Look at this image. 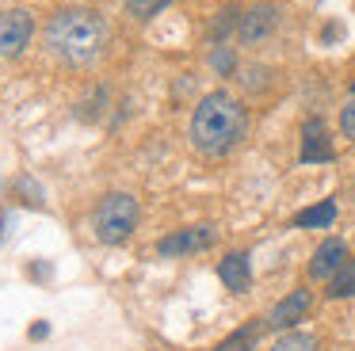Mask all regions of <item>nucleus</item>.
Wrapping results in <instances>:
<instances>
[{
    "instance_id": "a211bd4d",
    "label": "nucleus",
    "mask_w": 355,
    "mask_h": 351,
    "mask_svg": "<svg viewBox=\"0 0 355 351\" xmlns=\"http://www.w3.org/2000/svg\"><path fill=\"white\" fill-rule=\"evenodd\" d=\"M16 195H24V203H31V206H42V187L35 180H16Z\"/></svg>"
},
{
    "instance_id": "39448f33",
    "label": "nucleus",
    "mask_w": 355,
    "mask_h": 351,
    "mask_svg": "<svg viewBox=\"0 0 355 351\" xmlns=\"http://www.w3.org/2000/svg\"><path fill=\"white\" fill-rule=\"evenodd\" d=\"M275 27H279V8L275 4H256V8H248V12L241 15L237 38L245 46H256V42H263V38L275 35Z\"/></svg>"
},
{
    "instance_id": "f03ea898",
    "label": "nucleus",
    "mask_w": 355,
    "mask_h": 351,
    "mask_svg": "<svg viewBox=\"0 0 355 351\" xmlns=\"http://www.w3.org/2000/svg\"><path fill=\"white\" fill-rule=\"evenodd\" d=\"M248 130V111L230 92H210L191 114V145L202 157H225L241 145Z\"/></svg>"
},
{
    "instance_id": "20e7f679",
    "label": "nucleus",
    "mask_w": 355,
    "mask_h": 351,
    "mask_svg": "<svg viewBox=\"0 0 355 351\" xmlns=\"http://www.w3.org/2000/svg\"><path fill=\"white\" fill-rule=\"evenodd\" d=\"M35 38V19L24 8H4L0 12V58H19Z\"/></svg>"
},
{
    "instance_id": "f257e3e1",
    "label": "nucleus",
    "mask_w": 355,
    "mask_h": 351,
    "mask_svg": "<svg viewBox=\"0 0 355 351\" xmlns=\"http://www.w3.org/2000/svg\"><path fill=\"white\" fill-rule=\"evenodd\" d=\"M46 50L62 65L88 69L107 50V23L92 8H62L46 23Z\"/></svg>"
},
{
    "instance_id": "f3484780",
    "label": "nucleus",
    "mask_w": 355,
    "mask_h": 351,
    "mask_svg": "<svg viewBox=\"0 0 355 351\" xmlns=\"http://www.w3.org/2000/svg\"><path fill=\"white\" fill-rule=\"evenodd\" d=\"M210 65H214V73L230 76V73H233V65H237V58H233L230 46H214V53H210Z\"/></svg>"
},
{
    "instance_id": "0eeeda50",
    "label": "nucleus",
    "mask_w": 355,
    "mask_h": 351,
    "mask_svg": "<svg viewBox=\"0 0 355 351\" xmlns=\"http://www.w3.org/2000/svg\"><path fill=\"white\" fill-rule=\"evenodd\" d=\"M344 259H347V244L340 241V237H329V241L313 252V259H309V279H332V275L344 267Z\"/></svg>"
},
{
    "instance_id": "f8f14e48",
    "label": "nucleus",
    "mask_w": 355,
    "mask_h": 351,
    "mask_svg": "<svg viewBox=\"0 0 355 351\" xmlns=\"http://www.w3.org/2000/svg\"><path fill=\"white\" fill-rule=\"evenodd\" d=\"M355 294V259L347 256L344 267L329 279V298H352Z\"/></svg>"
},
{
    "instance_id": "2eb2a0df",
    "label": "nucleus",
    "mask_w": 355,
    "mask_h": 351,
    "mask_svg": "<svg viewBox=\"0 0 355 351\" xmlns=\"http://www.w3.org/2000/svg\"><path fill=\"white\" fill-rule=\"evenodd\" d=\"M168 4H172V0H126V12H130L134 19L146 23V19H153V15H161Z\"/></svg>"
},
{
    "instance_id": "6e6552de",
    "label": "nucleus",
    "mask_w": 355,
    "mask_h": 351,
    "mask_svg": "<svg viewBox=\"0 0 355 351\" xmlns=\"http://www.w3.org/2000/svg\"><path fill=\"white\" fill-rule=\"evenodd\" d=\"M309 302H313V298H309V290H294V294H286L283 302L268 313V325L271 328H294L309 313Z\"/></svg>"
},
{
    "instance_id": "7ed1b4c3",
    "label": "nucleus",
    "mask_w": 355,
    "mask_h": 351,
    "mask_svg": "<svg viewBox=\"0 0 355 351\" xmlns=\"http://www.w3.org/2000/svg\"><path fill=\"white\" fill-rule=\"evenodd\" d=\"M92 225H96V241L123 244L134 233V225H138V203H134V195H123V191L103 195L92 214Z\"/></svg>"
},
{
    "instance_id": "6ab92c4d",
    "label": "nucleus",
    "mask_w": 355,
    "mask_h": 351,
    "mask_svg": "<svg viewBox=\"0 0 355 351\" xmlns=\"http://www.w3.org/2000/svg\"><path fill=\"white\" fill-rule=\"evenodd\" d=\"M340 130H344V137H352V142H355V99H352V103H344V111H340Z\"/></svg>"
},
{
    "instance_id": "4468645a",
    "label": "nucleus",
    "mask_w": 355,
    "mask_h": 351,
    "mask_svg": "<svg viewBox=\"0 0 355 351\" xmlns=\"http://www.w3.org/2000/svg\"><path fill=\"white\" fill-rule=\"evenodd\" d=\"M271 351H317V340L309 332H286L275 340V348Z\"/></svg>"
},
{
    "instance_id": "423d86ee",
    "label": "nucleus",
    "mask_w": 355,
    "mask_h": 351,
    "mask_svg": "<svg viewBox=\"0 0 355 351\" xmlns=\"http://www.w3.org/2000/svg\"><path fill=\"white\" fill-rule=\"evenodd\" d=\"M214 229L210 225H195V229H180V233H172V237H164L161 244H157V252L161 256H187V252H202V248H210L214 244Z\"/></svg>"
},
{
    "instance_id": "1a4fd4ad",
    "label": "nucleus",
    "mask_w": 355,
    "mask_h": 351,
    "mask_svg": "<svg viewBox=\"0 0 355 351\" xmlns=\"http://www.w3.org/2000/svg\"><path fill=\"white\" fill-rule=\"evenodd\" d=\"M302 160H306V164L332 160V145H329V134H324L321 119H309L306 130H302Z\"/></svg>"
},
{
    "instance_id": "ddd939ff",
    "label": "nucleus",
    "mask_w": 355,
    "mask_h": 351,
    "mask_svg": "<svg viewBox=\"0 0 355 351\" xmlns=\"http://www.w3.org/2000/svg\"><path fill=\"white\" fill-rule=\"evenodd\" d=\"M256 340H260V325H245V328H237L233 336H225L214 351H252Z\"/></svg>"
},
{
    "instance_id": "9b49d317",
    "label": "nucleus",
    "mask_w": 355,
    "mask_h": 351,
    "mask_svg": "<svg viewBox=\"0 0 355 351\" xmlns=\"http://www.w3.org/2000/svg\"><path fill=\"white\" fill-rule=\"evenodd\" d=\"M332 221H336V203L324 198V203H317V206H306V210L294 218V225L298 229H324V225H332Z\"/></svg>"
},
{
    "instance_id": "dca6fc26",
    "label": "nucleus",
    "mask_w": 355,
    "mask_h": 351,
    "mask_svg": "<svg viewBox=\"0 0 355 351\" xmlns=\"http://www.w3.org/2000/svg\"><path fill=\"white\" fill-rule=\"evenodd\" d=\"M237 23H241L237 8H222V12H218V23L210 27V38H214V42H222V38L230 35V31L237 27Z\"/></svg>"
},
{
    "instance_id": "9d476101",
    "label": "nucleus",
    "mask_w": 355,
    "mask_h": 351,
    "mask_svg": "<svg viewBox=\"0 0 355 351\" xmlns=\"http://www.w3.org/2000/svg\"><path fill=\"white\" fill-rule=\"evenodd\" d=\"M218 279H222L225 286L233 290V294L248 290V282H252V267H248V256H245V252H230V256L218 264Z\"/></svg>"
},
{
    "instance_id": "4be33fe9",
    "label": "nucleus",
    "mask_w": 355,
    "mask_h": 351,
    "mask_svg": "<svg viewBox=\"0 0 355 351\" xmlns=\"http://www.w3.org/2000/svg\"><path fill=\"white\" fill-rule=\"evenodd\" d=\"M352 92H355V84H352Z\"/></svg>"
},
{
    "instance_id": "412c9836",
    "label": "nucleus",
    "mask_w": 355,
    "mask_h": 351,
    "mask_svg": "<svg viewBox=\"0 0 355 351\" xmlns=\"http://www.w3.org/2000/svg\"><path fill=\"white\" fill-rule=\"evenodd\" d=\"M27 336H31V340H46L50 325H46V320H39V325H31V332H27Z\"/></svg>"
},
{
    "instance_id": "aec40b11",
    "label": "nucleus",
    "mask_w": 355,
    "mask_h": 351,
    "mask_svg": "<svg viewBox=\"0 0 355 351\" xmlns=\"http://www.w3.org/2000/svg\"><path fill=\"white\" fill-rule=\"evenodd\" d=\"M50 271H54V267H50L46 259H31V264H27V279H39V282H46V279H50Z\"/></svg>"
}]
</instances>
